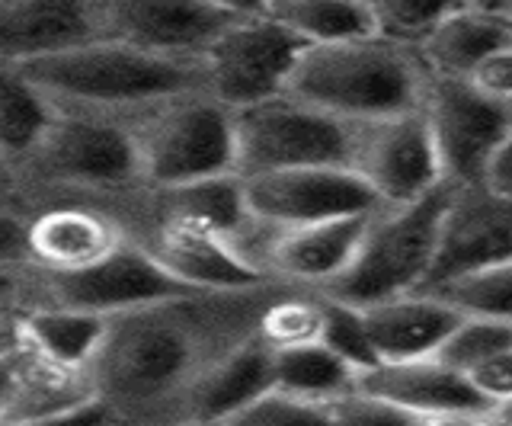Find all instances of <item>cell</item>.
I'll use <instances>...</instances> for the list:
<instances>
[{
	"mask_svg": "<svg viewBox=\"0 0 512 426\" xmlns=\"http://www.w3.org/2000/svg\"><path fill=\"white\" fill-rule=\"evenodd\" d=\"M282 282L231 292H183L106 318L87 366L93 398L122 426H164L183 417L189 394L253 340L260 311Z\"/></svg>",
	"mask_w": 512,
	"mask_h": 426,
	"instance_id": "cell-1",
	"label": "cell"
},
{
	"mask_svg": "<svg viewBox=\"0 0 512 426\" xmlns=\"http://www.w3.org/2000/svg\"><path fill=\"white\" fill-rule=\"evenodd\" d=\"M429 74L420 55L378 36L308 45L288 77L285 97L330 119L359 122L420 109Z\"/></svg>",
	"mask_w": 512,
	"mask_h": 426,
	"instance_id": "cell-2",
	"label": "cell"
},
{
	"mask_svg": "<svg viewBox=\"0 0 512 426\" xmlns=\"http://www.w3.org/2000/svg\"><path fill=\"white\" fill-rule=\"evenodd\" d=\"M55 109V122L20 167L26 212L42 202H84L103 209L144 189L132 138L116 113L71 106Z\"/></svg>",
	"mask_w": 512,
	"mask_h": 426,
	"instance_id": "cell-3",
	"label": "cell"
},
{
	"mask_svg": "<svg viewBox=\"0 0 512 426\" xmlns=\"http://www.w3.org/2000/svg\"><path fill=\"white\" fill-rule=\"evenodd\" d=\"M132 138L144 189H167L234 173L231 113L202 87L116 113Z\"/></svg>",
	"mask_w": 512,
	"mask_h": 426,
	"instance_id": "cell-4",
	"label": "cell"
},
{
	"mask_svg": "<svg viewBox=\"0 0 512 426\" xmlns=\"http://www.w3.org/2000/svg\"><path fill=\"white\" fill-rule=\"evenodd\" d=\"M20 71L55 106L100 109V113H122L170 93L202 87L199 61L157 58L103 39L32 61Z\"/></svg>",
	"mask_w": 512,
	"mask_h": 426,
	"instance_id": "cell-5",
	"label": "cell"
},
{
	"mask_svg": "<svg viewBox=\"0 0 512 426\" xmlns=\"http://www.w3.org/2000/svg\"><path fill=\"white\" fill-rule=\"evenodd\" d=\"M448 196L452 186L442 183L416 202L378 205L368 215L349 266L330 286L320 289V295L349 308H368L420 289L436 250V231Z\"/></svg>",
	"mask_w": 512,
	"mask_h": 426,
	"instance_id": "cell-6",
	"label": "cell"
},
{
	"mask_svg": "<svg viewBox=\"0 0 512 426\" xmlns=\"http://www.w3.org/2000/svg\"><path fill=\"white\" fill-rule=\"evenodd\" d=\"M103 212L116 218L128 244L186 292H231L269 282L237 254L228 234L192 215L164 209L148 189L103 205Z\"/></svg>",
	"mask_w": 512,
	"mask_h": 426,
	"instance_id": "cell-7",
	"label": "cell"
},
{
	"mask_svg": "<svg viewBox=\"0 0 512 426\" xmlns=\"http://www.w3.org/2000/svg\"><path fill=\"white\" fill-rule=\"evenodd\" d=\"M308 49L260 4H240L237 17L199 55L202 90L228 113L285 97L298 55Z\"/></svg>",
	"mask_w": 512,
	"mask_h": 426,
	"instance_id": "cell-8",
	"label": "cell"
},
{
	"mask_svg": "<svg viewBox=\"0 0 512 426\" xmlns=\"http://www.w3.org/2000/svg\"><path fill=\"white\" fill-rule=\"evenodd\" d=\"M343 167L378 205H407L445 183L420 109L346 122Z\"/></svg>",
	"mask_w": 512,
	"mask_h": 426,
	"instance_id": "cell-9",
	"label": "cell"
},
{
	"mask_svg": "<svg viewBox=\"0 0 512 426\" xmlns=\"http://www.w3.org/2000/svg\"><path fill=\"white\" fill-rule=\"evenodd\" d=\"M234 173L256 177L295 167H343L346 122L292 97H276L231 113Z\"/></svg>",
	"mask_w": 512,
	"mask_h": 426,
	"instance_id": "cell-10",
	"label": "cell"
},
{
	"mask_svg": "<svg viewBox=\"0 0 512 426\" xmlns=\"http://www.w3.org/2000/svg\"><path fill=\"white\" fill-rule=\"evenodd\" d=\"M420 113L448 186H474L487 157L512 141V103H496L458 77L429 74Z\"/></svg>",
	"mask_w": 512,
	"mask_h": 426,
	"instance_id": "cell-11",
	"label": "cell"
},
{
	"mask_svg": "<svg viewBox=\"0 0 512 426\" xmlns=\"http://www.w3.org/2000/svg\"><path fill=\"white\" fill-rule=\"evenodd\" d=\"M183 292V286H176L135 244L125 241L116 254L80 273L52 276L26 270L20 282V308H71L112 318Z\"/></svg>",
	"mask_w": 512,
	"mask_h": 426,
	"instance_id": "cell-12",
	"label": "cell"
},
{
	"mask_svg": "<svg viewBox=\"0 0 512 426\" xmlns=\"http://www.w3.org/2000/svg\"><path fill=\"white\" fill-rule=\"evenodd\" d=\"M240 4L196 0H96V39L119 42L157 58L199 61Z\"/></svg>",
	"mask_w": 512,
	"mask_h": 426,
	"instance_id": "cell-13",
	"label": "cell"
},
{
	"mask_svg": "<svg viewBox=\"0 0 512 426\" xmlns=\"http://www.w3.org/2000/svg\"><path fill=\"white\" fill-rule=\"evenodd\" d=\"M247 218L269 228L375 212L378 202L346 167H295L240 177Z\"/></svg>",
	"mask_w": 512,
	"mask_h": 426,
	"instance_id": "cell-14",
	"label": "cell"
},
{
	"mask_svg": "<svg viewBox=\"0 0 512 426\" xmlns=\"http://www.w3.org/2000/svg\"><path fill=\"white\" fill-rule=\"evenodd\" d=\"M496 263H512V202L480 186H452L426 282L416 292Z\"/></svg>",
	"mask_w": 512,
	"mask_h": 426,
	"instance_id": "cell-15",
	"label": "cell"
},
{
	"mask_svg": "<svg viewBox=\"0 0 512 426\" xmlns=\"http://www.w3.org/2000/svg\"><path fill=\"white\" fill-rule=\"evenodd\" d=\"M125 244L119 222L84 202H42L29 212L26 247L32 273H80Z\"/></svg>",
	"mask_w": 512,
	"mask_h": 426,
	"instance_id": "cell-16",
	"label": "cell"
},
{
	"mask_svg": "<svg viewBox=\"0 0 512 426\" xmlns=\"http://www.w3.org/2000/svg\"><path fill=\"white\" fill-rule=\"evenodd\" d=\"M96 39V0H0V65L71 52Z\"/></svg>",
	"mask_w": 512,
	"mask_h": 426,
	"instance_id": "cell-17",
	"label": "cell"
},
{
	"mask_svg": "<svg viewBox=\"0 0 512 426\" xmlns=\"http://www.w3.org/2000/svg\"><path fill=\"white\" fill-rule=\"evenodd\" d=\"M512 49V4L506 0H452L445 17L416 49L426 74L464 81L480 61Z\"/></svg>",
	"mask_w": 512,
	"mask_h": 426,
	"instance_id": "cell-18",
	"label": "cell"
},
{
	"mask_svg": "<svg viewBox=\"0 0 512 426\" xmlns=\"http://www.w3.org/2000/svg\"><path fill=\"white\" fill-rule=\"evenodd\" d=\"M356 394L400 410L407 417H426L458 407H490L477 398L468 378L442 366L436 356L410 362H378V366L359 372Z\"/></svg>",
	"mask_w": 512,
	"mask_h": 426,
	"instance_id": "cell-19",
	"label": "cell"
},
{
	"mask_svg": "<svg viewBox=\"0 0 512 426\" xmlns=\"http://www.w3.org/2000/svg\"><path fill=\"white\" fill-rule=\"evenodd\" d=\"M359 318L378 362H410L436 356L445 337L461 321L423 292L397 295L388 302L359 308Z\"/></svg>",
	"mask_w": 512,
	"mask_h": 426,
	"instance_id": "cell-20",
	"label": "cell"
},
{
	"mask_svg": "<svg viewBox=\"0 0 512 426\" xmlns=\"http://www.w3.org/2000/svg\"><path fill=\"white\" fill-rule=\"evenodd\" d=\"M93 398L84 372L61 366L26 343L20 353L4 359V385H0V426L36 420L64 407H77Z\"/></svg>",
	"mask_w": 512,
	"mask_h": 426,
	"instance_id": "cell-21",
	"label": "cell"
},
{
	"mask_svg": "<svg viewBox=\"0 0 512 426\" xmlns=\"http://www.w3.org/2000/svg\"><path fill=\"white\" fill-rule=\"evenodd\" d=\"M272 391V353L250 340L189 394L180 420L231 423Z\"/></svg>",
	"mask_w": 512,
	"mask_h": 426,
	"instance_id": "cell-22",
	"label": "cell"
},
{
	"mask_svg": "<svg viewBox=\"0 0 512 426\" xmlns=\"http://www.w3.org/2000/svg\"><path fill=\"white\" fill-rule=\"evenodd\" d=\"M234 426H413V417L349 391L340 398L301 401L269 391L244 410Z\"/></svg>",
	"mask_w": 512,
	"mask_h": 426,
	"instance_id": "cell-23",
	"label": "cell"
},
{
	"mask_svg": "<svg viewBox=\"0 0 512 426\" xmlns=\"http://www.w3.org/2000/svg\"><path fill=\"white\" fill-rule=\"evenodd\" d=\"M55 103L20 68L0 65V161L16 170L32 157L55 122Z\"/></svg>",
	"mask_w": 512,
	"mask_h": 426,
	"instance_id": "cell-24",
	"label": "cell"
},
{
	"mask_svg": "<svg viewBox=\"0 0 512 426\" xmlns=\"http://www.w3.org/2000/svg\"><path fill=\"white\" fill-rule=\"evenodd\" d=\"M260 7L304 45H333L372 36L368 0H269Z\"/></svg>",
	"mask_w": 512,
	"mask_h": 426,
	"instance_id": "cell-25",
	"label": "cell"
},
{
	"mask_svg": "<svg viewBox=\"0 0 512 426\" xmlns=\"http://www.w3.org/2000/svg\"><path fill=\"white\" fill-rule=\"evenodd\" d=\"M26 337L36 350L61 366L87 375L90 359L100 350L106 318L71 308H23Z\"/></svg>",
	"mask_w": 512,
	"mask_h": 426,
	"instance_id": "cell-26",
	"label": "cell"
},
{
	"mask_svg": "<svg viewBox=\"0 0 512 426\" xmlns=\"http://www.w3.org/2000/svg\"><path fill=\"white\" fill-rule=\"evenodd\" d=\"M359 372L336 359L320 343L298 346V350L272 353V391L285 398L324 401L356 391Z\"/></svg>",
	"mask_w": 512,
	"mask_h": 426,
	"instance_id": "cell-27",
	"label": "cell"
},
{
	"mask_svg": "<svg viewBox=\"0 0 512 426\" xmlns=\"http://www.w3.org/2000/svg\"><path fill=\"white\" fill-rule=\"evenodd\" d=\"M148 193L154 196L157 205L199 218V222L228 234L231 241L250 222L244 205V183H240L237 173H221V177H205L196 183L167 186V189H148Z\"/></svg>",
	"mask_w": 512,
	"mask_h": 426,
	"instance_id": "cell-28",
	"label": "cell"
},
{
	"mask_svg": "<svg viewBox=\"0 0 512 426\" xmlns=\"http://www.w3.org/2000/svg\"><path fill=\"white\" fill-rule=\"evenodd\" d=\"M324 334V298L311 289H282L266 302L253 327V340L266 353L314 346Z\"/></svg>",
	"mask_w": 512,
	"mask_h": 426,
	"instance_id": "cell-29",
	"label": "cell"
},
{
	"mask_svg": "<svg viewBox=\"0 0 512 426\" xmlns=\"http://www.w3.org/2000/svg\"><path fill=\"white\" fill-rule=\"evenodd\" d=\"M461 321H512V263L484 266L423 289Z\"/></svg>",
	"mask_w": 512,
	"mask_h": 426,
	"instance_id": "cell-30",
	"label": "cell"
},
{
	"mask_svg": "<svg viewBox=\"0 0 512 426\" xmlns=\"http://www.w3.org/2000/svg\"><path fill=\"white\" fill-rule=\"evenodd\" d=\"M500 356H512V321H458L436 353L442 366L458 375Z\"/></svg>",
	"mask_w": 512,
	"mask_h": 426,
	"instance_id": "cell-31",
	"label": "cell"
},
{
	"mask_svg": "<svg viewBox=\"0 0 512 426\" xmlns=\"http://www.w3.org/2000/svg\"><path fill=\"white\" fill-rule=\"evenodd\" d=\"M448 4L452 0H368L372 36L416 52L432 26L445 17Z\"/></svg>",
	"mask_w": 512,
	"mask_h": 426,
	"instance_id": "cell-32",
	"label": "cell"
},
{
	"mask_svg": "<svg viewBox=\"0 0 512 426\" xmlns=\"http://www.w3.org/2000/svg\"><path fill=\"white\" fill-rule=\"evenodd\" d=\"M320 298H324V334H320V346L330 350L336 359H343L346 366H352L356 372L378 366V359L372 353V343H368V337H365L359 308L333 302V298H327V295H320Z\"/></svg>",
	"mask_w": 512,
	"mask_h": 426,
	"instance_id": "cell-33",
	"label": "cell"
},
{
	"mask_svg": "<svg viewBox=\"0 0 512 426\" xmlns=\"http://www.w3.org/2000/svg\"><path fill=\"white\" fill-rule=\"evenodd\" d=\"M29 212L16 205H0V273H26L29 247H26Z\"/></svg>",
	"mask_w": 512,
	"mask_h": 426,
	"instance_id": "cell-34",
	"label": "cell"
},
{
	"mask_svg": "<svg viewBox=\"0 0 512 426\" xmlns=\"http://www.w3.org/2000/svg\"><path fill=\"white\" fill-rule=\"evenodd\" d=\"M464 81L496 103H512V49L484 58Z\"/></svg>",
	"mask_w": 512,
	"mask_h": 426,
	"instance_id": "cell-35",
	"label": "cell"
},
{
	"mask_svg": "<svg viewBox=\"0 0 512 426\" xmlns=\"http://www.w3.org/2000/svg\"><path fill=\"white\" fill-rule=\"evenodd\" d=\"M512 407H458L413 417V426H512Z\"/></svg>",
	"mask_w": 512,
	"mask_h": 426,
	"instance_id": "cell-36",
	"label": "cell"
},
{
	"mask_svg": "<svg viewBox=\"0 0 512 426\" xmlns=\"http://www.w3.org/2000/svg\"><path fill=\"white\" fill-rule=\"evenodd\" d=\"M109 423H116V417L109 414V407L103 401L90 398L77 407H64V410H55V414L23 420V423H13V426H109Z\"/></svg>",
	"mask_w": 512,
	"mask_h": 426,
	"instance_id": "cell-37",
	"label": "cell"
},
{
	"mask_svg": "<svg viewBox=\"0 0 512 426\" xmlns=\"http://www.w3.org/2000/svg\"><path fill=\"white\" fill-rule=\"evenodd\" d=\"M474 186H480L484 193H490L496 199L512 202V141L503 148H496L487 157L484 167H480V173H477Z\"/></svg>",
	"mask_w": 512,
	"mask_h": 426,
	"instance_id": "cell-38",
	"label": "cell"
},
{
	"mask_svg": "<svg viewBox=\"0 0 512 426\" xmlns=\"http://www.w3.org/2000/svg\"><path fill=\"white\" fill-rule=\"evenodd\" d=\"M26 343V311L20 305H0V359L16 356Z\"/></svg>",
	"mask_w": 512,
	"mask_h": 426,
	"instance_id": "cell-39",
	"label": "cell"
},
{
	"mask_svg": "<svg viewBox=\"0 0 512 426\" xmlns=\"http://www.w3.org/2000/svg\"><path fill=\"white\" fill-rule=\"evenodd\" d=\"M0 205H16V209L26 212V202H23V189H20V177L16 170L7 167L0 161Z\"/></svg>",
	"mask_w": 512,
	"mask_h": 426,
	"instance_id": "cell-40",
	"label": "cell"
},
{
	"mask_svg": "<svg viewBox=\"0 0 512 426\" xmlns=\"http://www.w3.org/2000/svg\"><path fill=\"white\" fill-rule=\"evenodd\" d=\"M23 273H0V305H20Z\"/></svg>",
	"mask_w": 512,
	"mask_h": 426,
	"instance_id": "cell-41",
	"label": "cell"
},
{
	"mask_svg": "<svg viewBox=\"0 0 512 426\" xmlns=\"http://www.w3.org/2000/svg\"><path fill=\"white\" fill-rule=\"evenodd\" d=\"M164 426H231V423H205V420H176V423H164Z\"/></svg>",
	"mask_w": 512,
	"mask_h": 426,
	"instance_id": "cell-42",
	"label": "cell"
},
{
	"mask_svg": "<svg viewBox=\"0 0 512 426\" xmlns=\"http://www.w3.org/2000/svg\"><path fill=\"white\" fill-rule=\"evenodd\" d=\"M109 426H122V423H109Z\"/></svg>",
	"mask_w": 512,
	"mask_h": 426,
	"instance_id": "cell-43",
	"label": "cell"
}]
</instances>
